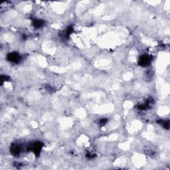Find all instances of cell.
Wrapping results in <instances>:
<instances>
[{"mask_svg": "<svg viewBox=\"0 0 170 170\" xmlns=\"http://www.w3.org/2000/svg\"><path fill=\"white\" fill-rule=\"evenodd\" d=\"M106 122H107L106 119H103L102 120H100V124H106Z\"/></svg>", "mask_w": 170, "mask_h": 170, "instance_id": "7", "label": "cell"}, {"mask_svg": "<svg viewBox=\"0 0 170 170\" xmlns=\"http://www.w3.org/2000/svg\"><path fill=\"white\" fill-rule=\"evenodd\" d=\"M151 61V59L148 55H142L139 59V65L142 66H148Z\"/></svg>", "mask_w": 170, "mask_h": 170, "instance_id": "1", "label": "cell"}, {"mask_svg": "<svg viewBox=\"0 0 170 170\" xmlns=\"http://www.w3.org/2000/svg\"><path fill=\"white\" fill-rule=\"evenodd\" d=\"M21 147L20 146H19V145H13L12 147V148H11V152L12 153V154L13 155H15V156H16V155L19 154V153H20L21 151Z\"/></svg>", "mask_w": 170, "mask_h": 170, "instance_id": "4", "label": "cell"}, {"mask_svg": "<svg viewBox=\"0 0 170 170\" xmlns=\"http://www.w3.org/2000/svg\"><path fill=\"white\" fill-rule=\"evenodd\" d=\"M43 25H44L43 21L39 20V19H37V20L36 19V20L33 21V25L37 28L43 26Z\"/></svg>", "mask_w": 170, "mask_h": 170, "instance_id": "5", "label": "cell"}, {"mask_svg": "<svg viewBox=\"0 0 170 170\" xmlns=\"http://www.w3.org/2000/svg\"><path fill=\"white\" fill-rule=\"evenodd\" d=\"M7 60L12 63H18L20 60V56L18 53H10L7 55Z\"/></svg>", "mask_w": 170, "mask_h": 170, "instance_id": "2", "label": "cell"}, {"mask_svg": "<svg viewBox=\"0 0 170 170\" xmlns=\"http://www.w3.org/2000/svg\"><path fill=\"white\" fill-rule=\"evenodd\" d=\"M42 146H43V145H42L41 143L35 142L33 143V144H31V146L29 148H30L31 150L33 152L35 153V154L39 155V154H40L41 151Z\"/></svg>", "mask_w": 170, "mask_h": 170, "instance_id": "3", "label": "cell"}, {"mask_svg": "<svg viewBox=\"0 0 170 170\" xmlns=\"http://www.w3.org/2000/svg\"><path fill=\"white\" fill-rule=\"evenodd\" d=\"M72 27H71V26L69 27H68V29H67V30H66V34H67L68 35H70V34H71V33H72Z\"/></svg>", "mask_w": 170, "mask_h": 170, "instance_id": "6", "label": "cell"}]
</instances>
